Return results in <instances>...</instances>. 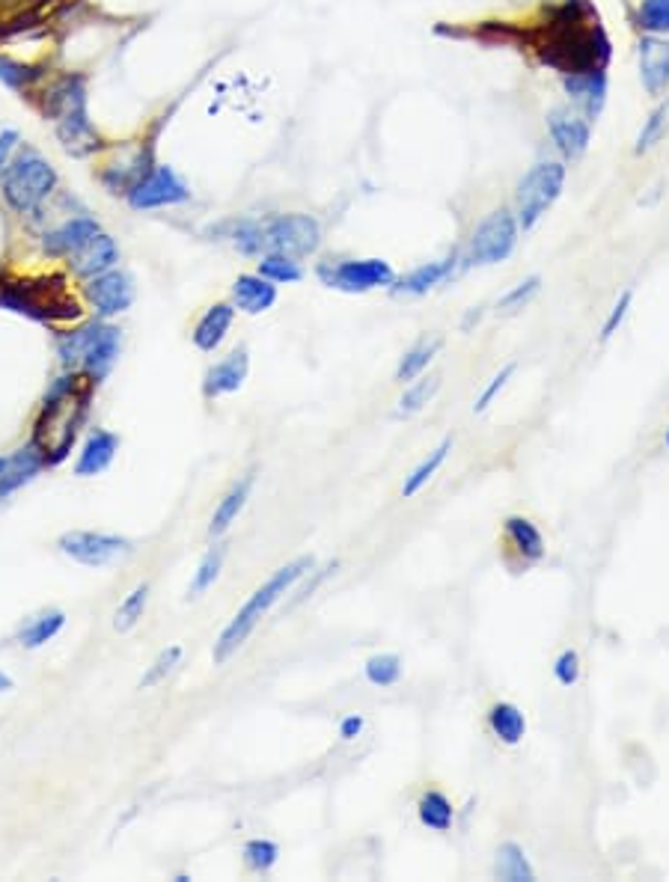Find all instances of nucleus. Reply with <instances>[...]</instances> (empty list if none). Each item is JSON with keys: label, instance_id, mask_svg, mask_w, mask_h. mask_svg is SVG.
Segmentation results:
<instances>
[{"label": "nucleus", "instance_id": "f704fd0d", "mask_svg": "<svg viewBox=\"0 0 669 882\" xmlns=\"http://www.w3.org/2000/svg\"><path fill=\"white\" fill-rule=\"evenodd\" d=\"M637 24L646 36H667L669 33V0H640Z\"/></svg>", "mask_w": 669, "mask_h": 882}, {"label": "nucleus", "instance_id": "a18cd8bd", "mask_svg": "<svg viewBox=\"0 0 669 882\" xmlns=\"http://www.w3.org/2000/svg\"><path fill=\"white\" fill-rule=\"evenodd\" d=\"M514 369H518V365L514 363H509V365H503V369H500V374H495V378H491V384L486 386V393L479 395V399H476V404H474V413H482V411H488V404L495 402L497 395L503 393V386L509 384V378H512L514 374Z\"/></svg>", "mask_w": 669, "mask_h": 882}, {"label": "nucleus", "instance_id": "4be33fe9", "mask_svg": "<svg viewBox=\"0 0 669 882\" xmlns=\"http://www.w3.org/2000/svg\"><path fill=\"white\" fill-rule=\"evenodd\" d=\"M119 449V437L110 432H96L89 434V440L84 443V451H81L78 464H75V476L81 479H89V476H98L105 472L114 458H117Z\"/></svg>", "mask_w": 669, "mask_h": 882}, {"label": "nucleus", "instance_id": "3c124183", "mask_svg": "<svg viewBox=\"0 0 669 882\" xmlns=\"http://www.w3.org/2000/svg\"><path fill=\"white\" fill-rule=\"evenodd\" d=\"M3 467H7V458H0V472H3Z\"/></svg>", "mask_w": 669, "mask_h": 882}, {"label": "nucleus", "instance_id": "473e14b6", "mask_svg": "<svg viewBox=\"0 0 669 882\" xmlns=\"http://www.w3.org/2000/svg\"><path fill=\"white\" fill-rule=\"evenodd\" d=\"M449 449H453V440L446 437V440H440V446H437V449L428 451V458L423 460V464H420L417 470L407 476L405 488H402V497H405V499L417 497L420 490L426 488L428 481H432V476H435V472L440 470V464L446 460V451H449Z\"/></svg>", "mask_w": 669, "mask_h": 882}, {"label": "nucleus", "instance_id": "37998d69", "mask_svg": "<svg viewBox=\"0 0 669 882\" xmlns=\"http://www.w3.org/2000/svg\"><path fill=\"white\" fill-rule=\"evenodd\" d=\"M437 386H440V381L437 378H426V381H417V384L411 386V390H405V395L399 399V411L402 413H417L423 411L432 399H435Z\"/></svg>", "mask_w": 669, "mask_h": 882}, {"label": "nucleus", "instance_id": "f8f14e48", "mask_svg": "<svg viewBox=\"0 0 669 882\" xmlns=\"http://www.w3.org/2000/svg\"><path fill=\"white\" fill-rule=\"evenodd\" d=\"M87 300L98 312V318H114L135 304V279L126 270L110 268L98 277L87 279Z\"/></svg>", "mask_w": 669, "mask_h": 882}, {"label": "nucleus", "instance_id": "cd10ccee", "mask_svg": "<svg viewBox=\"0 0 669 882\" xmlns=\"http://www.w3.org/2000/svg\"><path fill=\"white\" fill-rule=\"evenodd\" d=\"M417 815L420 823L428 826V829H435V832H449V826L456 820V808H453V803H449L440 790H426V794L420 796Z\"/></svg>", "mask_w": 669, "mask_h": 882}, {"label": "nucleus", "instance_id": "7c9ffc66", "mask_svg": "<svg viewBox=\"0 0 669 882\" xmlns=\"http://www.w3.org/2000/svg\"><path fill=\"white\" fill-rule=\"evenodd\" d=\"M256 274L265 279H272L274 286H291V283H301L304 279L301 262L291 259L286 253H265Z\"/></svg>", "mask_w": 669, "mask_h": 882}, {"label": "nucleus", "instance_id": "4468645a", "mask_svg": "<svg viewBox=\"0 0 669 882\" xmlns=\"http://www.w3.org/2000/svg\"><path fill=\"white\" fill-rule=\"evenodd\" d=\"M548 131H551L553 144L563 152V158L574 161L590 149L592 123L574 107H553L548 114Z\"/></svg>", "mask_w": 669, "mask_h": 882}, {"label": "nucleus", "instance_id": "423d86ee", "mask_svg": "<svg viewBox=\"0 0 669 882\" xmlns=\"http://www.w3.org/2000/svg\"><path fill=\"white\" fill-rule=\"evenodd\" d=\"M119 348H123V333L107 321H93V325L57 336V354L63 365L72 372H84L96 384L117 365Z\"/></svg>", "mask_w": 669, "mask_h": 882}, {"label": "nucleus", "instance_id": "a211bd4d", "mask_svg": "<svg viewBox=\"0 0 669 882\" xmlns=\"http://www.w3.org/2000/svg\"><path fill=\"white\" fill-rule=\"evenodd\" d=\"M563 87L572 98L574 110H581L586 119H598L604 102H607V75L604 72H581V75H563Z\"/></svg>", "mask_w": 669, "mask_h": 882}, {"label": "nucleus", "instance_id": "de8ad7c7", "mask_svg": "<svg viewBox=\"0 0 669 882\" xmlns=\"http://www.w3.org/2000/svg\"><path fill=\"white\" fill-rule=\"evenodd\" d=\"M21 149V135L15 128H3L0 131V173L7 170V163L12 161V155Z\"/></svg>", "mask_w": 669, "mask_h": 882}, {"label": "nucleus", "instance_id": "0eeeda50", "mask_svg": "<svg viewBox=\"0 0 669 882\" xmlns=\"http://www.w3.org/2000/svg\"><path fill=\"white\" fill-rule=\"evenodd\" d=\"M565 188V163L563 161H539L527 170L514 191V221L518 230H533L551 205L560 200Z\"/></svg>", "mask_w": 669, "mask_h": 882}, {"label": "nucleus", "instance_id": "f03ea898", "mask_svg": "<svg viewBox=\"0 0 669 882\" xmlns=\"http://www.w3.org/2000/svg\"><path fill=\"white\" fill-rule=\"evenodd\" d=\"M226 238L242 249L244 256L286 253L291 259H304L321 244V226L310 214H272V217H242L230 221Z\"/></svg>", "mask_w": 669, "mask_h": 882}, {"label": "nucleus", "instance_id": "ea45409f", "mask_svg": "<svg viewBox=\"0 0 669 882\" xmlns=\"http://www.w3.org/2000/svg\"><path fill=\"white\" fill-rule=\"evenodd\" d=\"M277 859H280V847L274 844V841L253 838V841H247V844H244V862H247V868H251V871H256V873L272 871L274 864H277Z\"/></svg>", "mask_w": 669, "mask_h": 882}, {"label": "nucleus", "instance_id": "a19ab883", "mask_svg": "<svg viewBox=\"0 0 669 882\" xmlns=\"http://www.w3.org/2000/svg\"><path fill=\"white\" fill-rule=\"evenodd\" d=\"M539 288H542V277H527L524 283H518V286L497 304V312H500V316H512L518 309H524L527 304L539 295Z\"/></svg>", "mask_w": 669, "mask_h": 882}, {"label": "nucleus", "instance_id": "09e8293b", "mask_svg": "<svg viewBox=\"0 0 669 882\" xmlns=\"http://www.w3.org/2000/svg\"><path fill=\"white\" fill-rule=\"evenodd\" d=\"M360 731H363V716H358V713H354V716H346V720H342L340 737L342 740H354L360 734Z\"/></svg>", "mask_w": 669, "mask_h": 882}, {"label": "nucleus", "instance_id": "58836bf2", "mask_svg": "<svg viewBox=\"0 0 669 882\" xmlns=\"http://www.w3.org/2000/svg\"><path fill=\"white\" fill-rule=\"evenodd\" d=\"M146 604H149V585H137L135 592L119 604L117 609V618H114V627H117L119 634H128L131 627H135L140 618H144L146 613Z\"/></svg>", "mask_w": 669, "mask_h": 882}, {"label": "nucleus", "instance_id": "aec40b11", "mask_svg": "<svg viewBox=\"0 0 669 882\" xmlns=\"http://www.w3.org/2000/svg\"><path fill=\"white\" fill-rule=\"evenodd\" d=\"M233 304L247 316H263L277 304V286L259 274H242L233 283Z\"/></svg>", "mask_w": 669, "mask_h": 882}, {"label": "nucleus", "instance_id": "c9c22d12", "mask_svg": "<svg viewBox=\"0 0 669 882\" xmlns=\"http://www.w3.org/2000/svg\"><path fill=\"white\" fill-rule=\"evenodd\" d=\"M367 681L372 683V687H396L399 678H402V660H399L396 653H375V657H369L367 660Z\"/></svg>", "mask_w": 669, "mask_h": 882}, {"label": "nucleus", "instance_id": "4c0bfd02", "mask_svg": "<svg viewBox=\"0 0 669 882\" xmlns=\"http://www.w3.org/2000/svg\"><path fill=\"white\" fill-rule=\"evenodd\" d=\"M63 624H66V615L63 613L40 615L36 621L24 627V634H21V645H24V648H42V645L51 642V639H54L60 630H63Z\"/></svg>", "mask_w": 669, "mask_h": 882}, {"label": "nucleus", "instance_id": "2f4dec72", "mask_svg": "<svg viewBox=\"0 0 669 882\" xmlns=\"http://www.w3.org/2000/svg\"><path fill=\"white\" fill-rule=\"evenodd\" d=\"M440 339H432V342H420V346H414L411 351H407L405 357H402V363H399L396 369V381L399 384H405V381H414V378H420V374L426 372L428 365H432V360H435V354L440 351Z\"/></svg>", "mask_w": 669, "mask_h": 882}, {"label": "nucleus", "instance_id": "e433bc0d", "mask_svg": "<svg viewBox=\"0 0 669 882\" xmlns=\"http://www.w3.org/2000/svg\"><path fill=\"white\" fill-rule=\"evenodd\" d=\"M223 559H226V548H223V544H214V548L203 556L200 567H197L194 583H191V588H188V597H200V595H205L209 588H212L214 580H217V574H221Z\"/></svg>", "mask_w": 669, "mask_h": 882}, {"label": "nucleus", "instance_id": "f3484780", "mask_svg": "<svg viewBox=\"0 0 669 882\" xmlns=\"http://www.w3.org/2000/svg\"><path fill=\"white\" fill-rule=\"evenodd\" d=\"M66 262L68 270H72L78 279L98 277V274H105V270L117 268L119 262L117 241L110 238L107 232H98L96 238L89 241V244H84L78 253H72Z\"/></svg>", "mask_w": 669, "mask_h": 882}, {"label": "nucleus", "instance_id": "1a4fd4ad", "mask_svg": "<svg viewBox=\"0 0 669 882\" xmlns=\"http://www.w3.org/2000/svg\"><path fill=\"white\" fill-rule=\"evenodd\" d=\"M126 200L135 212H156L191 200V188L170 163H152L149 173L126 193Z\"/></svg>", "mask_w": 669, "mask_h": 882}, {"label": "nucleus", "instance_id": "f257e3e1", "mask_svg": "<svg viewBox=\"0 0 669 882\" xmlns=\"http://www.w3.org/2000/svg\"><path fill=\"white\" fill-rule=\"evenodd\" d=\"M535 51L544 66L563 75L604 72L610 60V39L604 33L598 12L586 0H563L535 30Z\"/></svg>", "mask_w": 669, "mask_h": 882}, {"label": "nucleus", "instance_id": "2eb2a0df", "mask_svg": "<svg viewBox=\"0 0 669 882\" xmlns=\"http://www.w3.org/2000/svg\"><path fill=\"white\" fill-rule=\"evenodd\" d=\"M102 226H98L96 217L89 214H75V217H66V221L49 230L42 235V247L49 253L51 259H68L72 253H78L84 244L96 238Z\"/></svg>", "mask_w": 669, "mask_h": 882}, {"label": "nucleus", "instance_id": "9b49d317", "mask_svg": "<svg viewBox=\"0 0 669 882\" xmlns=\"http://www.w3.org/2000/svg\"><path fill=\"white\" fill-rule=\"evenodd\" d=\"M60 550L78 565L105 567L114 559L126 556L131 550V541L119 535H105V532H81V529H75V532H66L60 538Z\"/></svg>", "mask_w": 669, "mask_h": 882}, {"label": "nucleus", "instance_id": "6e6552de", "mask_svg": "<svg viewBox=\"0 0 669 882\" xmlns=\"http://www.w3.org/2000/svg\"><path fill=\"white\" fill-rule=\"evenodd\" d=\"M316 277L328 288L349 291V295H363L372 288H387L396 283V270L384 259H342V262H321L316 268Z\"/></svg>", "mask_w": 669, "mask_h": 882}, {"label": "nucleus", "instance_id": "c756f323", "mask_svg": "<svg viewBox=\"0 0 669 882\" xmlns=\"http://www.w3.org/2000/svg\"><path fill=\"white\" fill-rule=\"evenodd\" d=\"M497 876L509 882H533L535 871L527 853L512 841H506L500 850H497Z\"/></svg>", "mask_w": 669, "mask_h": 882}, {"label": "nucleus", "instance_id": "c85d7f7f", "mask_svg": "<svg viewBox=\"0 0 669 882\" xmlns=\"http://www.w3.org/2000/svg\"><path fill=\"white\" fill-rule=\"evenodd\" d=\"M42 81V68H33L21 60H12L10 54H0V84L12 93H33Z\"/></svg>", "mask_w": 669, "mask_h": 882}, {"label": "nucleus", "instance_id": "9d476101", "mask_svg": "<svg viewBox=\"0 0 669 882\" xmlns=\"http://www.w3.org/2000/svg\"><path fill=\"white\" fill-rule=\"evenodd\" d=\"M518 221L509 209H495L486 221L479 223L467 247V259L474 265H497L512 256L518 244Z\"/></svg>", "mask_w": 669, "mask_h": 882}, {"label": "nucleus", "instance_id": "c03bdc74", "mask_svg": "<svg viewBox=\"0 0 669 882\" xmlns=\"http://www.w3.org/2000/svg\"><path fill=\"white\" fill-rule=\"evenodd\" d=\"M553 678L563 683V687H574V683L581 681V657H577V651H563L560 657H556V662H553Z\"/></svg>", "mask_w": 669, "mask_h": 882}, {"label": "nucleus", "instance_id": "72a5a7b5", "mask_svg": "<svg viewBox=\"0 0 669 882\" xmlns=\"http://www.w3.org/2000/svg\"><path fill=\"white\" fill-rule=\"evenodd\" d=\"M669 135V96L660 102L655 110H651V116L646 119V125L640 128V137H637V146H634V152L643 155L649 152L651 146H658L663 137Z\"/></svg>", "mask_w": 669, "mask_h": 882}, {"label": "nucleus", "instance_id": "b1692460", "mask_svg": "<svg viewBox=\"0 0 669 882\" xmlns=\"http://www.w3.org/2000/svg\"><path fill=\"white\" fill-rule=\"evenodd\" d=\"M253 481H256V472H247V476H244V479L221 499V506H217V511H214L212 518V527H209V535L212 538L223 535V532L238 520V514H242L244 506H247V499H251Z\"/></svg>", "mask_w": 669, "mask_h": 882}, {"label": "nucleus", "instance_id": "8fccbe9b", "mask_svg": "<svg viewBox=\"0 0 669 882\" xmlns=\"http://www.w3.org/2000/svg\"><path fill=\"white\" fill-rule=\"evenodd\" d=\"M10 690H12V678L7 671H0V692H10Z\"/></svg>", "mask_w": 669, "mask_h": 882}, {"label": "nucleus", "instance_id": "7ed1b4c3", "mask_svg": "<svg viewBox=\"0 0 669 882\" xmlns=\"http://www.w3.org/2000/svg\"><path fill=\"white\" fill-rule=\"evenodd\" d=\"M57 188V167L33 146H21L7 163V170L0 173V196L21 217H36Z\"/></svg>", "mask_w": 669, "mask_h": 882}, {"label": "nucleus", "instance_id": "412c9836", "mask_svg": "<svg viewBox=\"0 0 669 882\" xmlns=\"http://www.w3.org/2000/svg\"><path fill=\"white\" fill-rule=\"evenodd\" d=\"M45 467V455H42L33 443L19 449L12 458H7V467L0 472V497H10L12 490L36 479V472Z\"/></svg>", "mask_w": 669, "mask_h": 882}, {"label": "nucleus", "instance_id": "6ab92c4d", "mask_svg": "<svg viewBox=\"0 0 669 882\" xmlns=\"http://www.w3.org/2000/svg\"><path fill=\"white\" fill-rule=\"evenodd\" d=\"M247 369H251V360H247V351H233V354L214 363L209 372H205L203 381V393L205 399H217V395H230L238 393L247 381Z\"/></svg>", "mask_w": 669, "mask_h": 882}, {"label": "nucleus", "instance_id": "49530a36", "mask_svg": "<svg viewBox=\"0 0 669 882\" xmlns=\"http://www.w3.org/2000/svg\"><path fill=\"white\" fill-rule=\"evenodd\" d=\"M630 300H634V291H630V288L628 291H622V298L616 300V307L610 309V316H607V321H604V327H602V342H607V339H610V336L619 330L622 321H625V316H628Z\"/></svg>", "mask_w": 669, "mask_h": 882}, {"label": "nucleus", "instance_id": "39448f33", "mask_svg": "<svg viewBox=\"0 0 669 882\" xmlns=\"http://www.w3.org/2000/svg\"><path fill=\"white\" fill-rule=\"evenodd\" d=\"M0 307L33 321H75L81 304L66 291L63 279H0Z\"/></svg>", "mask_w": 669, "mask_h": 882}, {"label": "nucleus", "instance_id": "a878e982", "mask_svg": "<svg viewBox=\"0 0 669 882\" xmlns=\"http://www.w3.org/2000/svg\"><path fill=\"white\" fill-rule=\"evenodd\" d=\"M488 725L495 731V737L500 740V743H506V746H518L527 734L524 713H521V708L509 704V701H500V704L491 708V713H488Z\"/></svg>", "mask_w": 669, "mask_h": 882}, {"label": "nucleus", "instance_id": "bb28decb", "mask_svg": "<svg viewBox=\"0 0 669 882\" xmlns=\"http://www.w3.org/2000/svg\"><path fill=\"white\" fill-rule=\"evenodd\" d=\"M506 538L512 541V548L530 562H539L544 556V538L533 520L527 518H509L506 520Z\"/></svg>", "mask_w": 669, "mask_h": 882}, {"label": "nucleus", "instance_id": "dca6fc26", "mask_svg": "<svg viewBox=\"0 0 669 882\" xmlns=\"http://www.w3.org/2000/svg\"><path fill=\"white\" fill-rule=\"evenodd\" d=\"M640 84L651 98H663L669 89V39H640Z\"/></svg>", "mask_w": 669, "mask_h": 882}, {"label": "nucleus", "instance_id": "5701e85b", "mask_svg": "<svg viewBox=\"0 0 669 882\" xmlns=\"http://www.w3.org/2000/svg\"><path fill=\"white\" fill-rule=\"evenodd\" d=\"M235 321V307L233 304H214L205 309V316L197 321L194 327V346L205 354H212L214 348H221V342L230 333V327Z\"/></svg>", "mask_w": 669, "mask_h": 882}, {"label": "nucleus", "instance_id": "ddd939ff", "mask_svg": "<svg viewBox=\"0 0 669 882\" xmlns=\"http://www.w3.org/2000/svg\"><path fill=\"white\" fill-rule=\"evenodd\" d=\"M54 135L72 158H89L102 149V135L89 119V105L68 107L66 114H60L54 119Z\"/></svg>", "mask_w": 669, "mask_h": 882}, {"label": "nucleus", "instance_id": "393cba45", "mask_svg": "<svg viewBox=\"0 0 669 882\" xmlns=\"http://www.w3.org/2000/svg\"><path fill=\"white\" fill-rule=\"evenodd\" d=\"M453 268H456V256H446V259L440 262H426V265H420V268H414L402 279L396 277L393 286H396L399 291H405V295H426L428 288H435L437 283H444V279L453 274Z\"/></svg>", "mask_w": 669, "mask_h": 882}, {"label": "nucleus", "instance_id": "603ef678", "mask_svg": "<svg viewBox=\"0 0 669 882\" xmlns=\"http://www.w3.org/2000/svg\"><path fill=\"white\" fill-rule=\"evenodd\" d=\"M667 449H669V428H667Z\"/></svg>", "mask_w": 669, "mask_h": 882}, {"label": "nucleus", "instance_id": "79ce46f5", "mask_svg": "<svg viewBox=\"0 0 669 882\" xmlns=\"http://www.w3.org/2000/svg\"><path fill=\"white\" fill-rule=\"evenodd\" d=\"M182 660V645H170L167 651L158 653V660L152 662V669L146 671L144 678H140V690H152L156 683H161L170 674V671L176 669V662Z\"/></svg>", "mask_w": 669, "mask_h": 882}, {"label": "nucleus", "instance_id": "20e7f679", "mask_svg": "<svg viewBox=\"0 0 669 882\" xmlns=\"http://www.w3.org/2000/svg\"><path fill=\"white\" fill-rule=\"evenodd\" d=\"M312 556H301L295 559V562H289V565H283L280 571H274V576L268 580L265 585H259L256 592L251 595V601L235 613V618L230 624H226V630L221 634V639L214 642V662L221 666V662H226L230 657H233L238 648H242L244 642H247V636L256 630V624L263 621L265 615L272 613V606L280 601L286 592H289L291 585L298 583V580H304V576L310 574L312 571Z\"/></svg>", "mask_w": 669, "mask_h": 882}]
</instances>
